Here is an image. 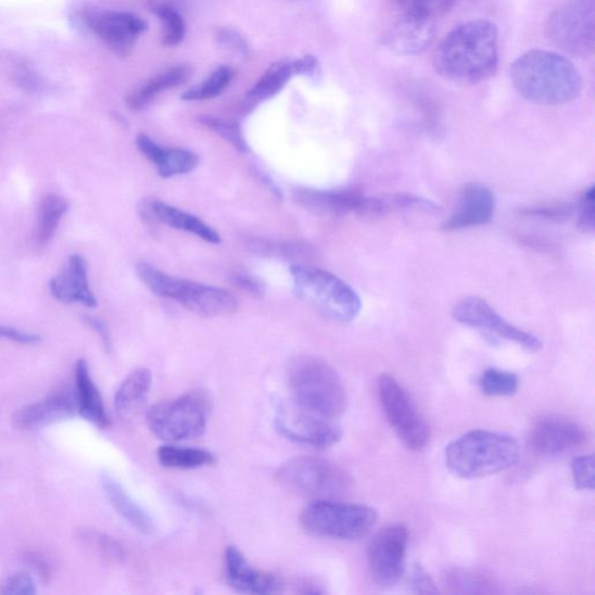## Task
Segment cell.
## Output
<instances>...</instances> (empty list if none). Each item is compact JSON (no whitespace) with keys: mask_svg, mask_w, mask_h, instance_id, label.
<instances>
[{"mask_svg":"<svg viewBox=\"0 0 595 595\" xmlns=\"http://www.w3.org/2000/svg\"><path fill=\"white\" fill-rule=\"evenodd\" d=\"M499 31L490 21L455 27L438 46L434 67L440 76L459 85H477L498 71Z\"/></svg>","mask_w":595,"mask_h":595,"instance_id":"6da1fadb","label":"cell"},{"mask_svg":"<svg viewBox=\"0 0 595 595\" xmlns=\"http://www.w3.org/2000/svg\"><path fill=\"white\" fill-rule=\"evenodd\" d=\"M509 76L526 101L543 106L569 104L583 88L581 74L569 59L542 49L518 58L510 65Z\"/></svg>","mask_w":595,"mask_h":595,"instance_id":"7a4b0ae2","label":"cell"},{"mask_svg":"<svg viewBox=\"0 0 595 595\" xmlns=\"http://www.w3.org/2000/svg\"><path fill=\"white\" fill-rule=\"evenodd\" d=\"M520 445L509 435L476 429L453 441L445 450V465L463 479L483 478L515 467Z\"/></svg>","mask_w":595,"mask_h":595,"instance_id":"3957f363","label":"cell"},{"mask_svg":"<svg viewBox=\"0 0 595 595\" xmlns=\"http://www.w3.org/2000/svg\"><path fill=\"white\" fill-rule=\"evenodd\" d=\"M293 403L321 417L337 420L349 408V393L338 371L314 356L294 358L288 369Z\"/></svg>","mask_w":595,"mask_h":595,"instance_id":"277c9868","label":"cell"},{"mask_svg":"<svg viewBox=\"0 0 595 595\" xmlns=\"http://www.w3.org/2000/svg\"><path fill=\"white\" fill-rule=\"evenodd\" d=\"M290 273L295 294L318 308L327 318L351 322L358 317L360 298L338 276L303 264H294Z\"/></svg>","mask_w":595,"mask_h":595,"instance_id":"5b68a950","label":"cell"},{"mask_svg":"<svg viewBox=\"0 0 595 595\" xmlns=\"http://www.w3.org/2000/svg\"><path fill=\"white\" fill-rule=\"evenodd\" d=\"M372 507L349 504L339 499L313 501L301 515V524L309 535L355 541L366 537L377 521Z\"/></svg>","mask_w":595,"mask_h":595,"instance_id":"8992f818","label":"cell"},{"mask_svg":"<svg viewBox=\"0 0 595 595\" xmlns=\"http://www.w3.org/2000/svg\"><path fill=\"white\" fill-rule=\"evenodd\" d=\"M277 477L287 489L314 501L340 499L354 485L350 472L318 456L292 458L278 469Z\"/></svg>","mask_w":595,"mask_h":595,"instance_id":"52a82bcc","label":"cell"},{"mask_svg":"<svg viewBox=\"0 0 595 595\" xmlns=\"http://www.w3.org/2000/svg\"><path fill=\"white\" fill-rule=\"evenodd\" d=\"M208 413L206 396L192 392L152 406L145 417L149 429L157 439L178 443L202 436L207 427Z\"/></svg>","mask_w":595,"mask_h":595,"instance_id":"ba28073f","label":"cell"},{"mask_svg":"<svg viewBox=\"0 0 595 595\" xmlns=\"http://www.w3.org/2000/svg\"><path fill=\"white\" fill-rule=\"evenodd\" d=\"M547 37L561 52L591 56L595 48V0H567L549 16Z\"/></svg>","mask_w":595,"mask_h":595,"instance_id":"9c48e42d","label":"cell"},{"mask_svg":"<svg viewBox=\"0 0 595 595\" xmlns=\"http://www.w3.org/2000/svg\"><path fill=\"white\" fill-rule=\"evenodd\" d=\"M377 391L380 405L395 434L408 450L423 451L431 439V432L407 392L387 374L378 378Z\"/></svg>","mask_w":595,"mask_h":595,"instance_id":"30bf717a","label":"cell"},{"mask_svg":"<svg viewBox=\"0 0 595 595\" xmlns=\"http://www.w3.org/2000/svg\"><path fill=\"white\" fill-rule=\"evenodd\" d=\"M275 425L288 440L314 450L330 448L342 439L341 428L336 420L316 415L294 403L279 406Z\"/></svg>","mask_w":595,"mask_h":595,"instance_id":"8fae6325","label":"cell"},{"mask_svg":"<svg viewBox=\"0 0 595 595\" xmlns=\"http://www.w3.org/2000/svg\"><path fill=\"white\" fill-rule=\"evenodd\" d=\"M408 531L404 524L388 526L369 544L368 561L372 580L380 587H392L405 572Z\"/></svg>","mask_w":595,"mask_h":595,"instance_id":"7c38bea8","label":"cell"},{"mask_svg":"<svg viewBox=\"0 0 595 595\" xmlns=\"http://www.w3.org/2000/svg\"><path fill=\"white\" fill-rule=\"evenodd\" d=\"M453 318L461 324L522 346L531 353L542 351L543 343L535 336L508 324L498 312L479 296L463 298L453 308Z\"/></svg>","mask_w":595,"mask_h":595,"instance_id":"4fadbf2b","label":"cell"},{"mask_svg":"<svg viewBox=\"0 0 595 595\" xmlns=\"http://www.w3.org/2000/svg\"><path fill=\"white\" fill-rule=\"evenodd\" d=\"M86 25L114 54L127 56L148 29L136 14L119 11L92 10L86 14Z\"/></svg>","mask_w":595,"mask_h":595,"instance_id":"5bb4252c","label":"cell"},{"mask_svg":"<svg viewBox=\"0 0 595 595\" xmlns=\"http://www.w3.org/2000/svg\"><path fill=\"white\" fill-rule=\"evenodd\" d=\"M165 298L177 301L190 312L206 318L227 317L239 308L236 295L229 291L190 280L170 278Z\"/></svg>","mask_w":595,"mask_h":595,"instance_id":"9a60e30c","label":"cell"},{"mask_svg":"<svg viewBox=\"0 0 595 595\" xmlns=\"http://www.w3.org/2000/svg\"><path fill=\"white\" fill-rule=\"evenodd\" d=\"M532 448L543 456H559L573 452L587 442L585 428L572 420L548 416L532 429Z\"/></svg>","mask_w":595,"mask_h":595,"instance_id":"2e32d148","label":"cell"},{"mask_svg":"<svg viewBox=\"0 0 595 595\" xmlns=\"http://www.w3.org/2000/svg\"><path fill=\"white\" fill-rule=\"evenodd\" d=\"M224 572L229 587L241 594L273 595L283 590L277 574L256 569L233 545L225 552Z\"/></svg>","mask_w":595,"mask_h":595,"instance_id":"e0dca14e","label":"cell"},{"mask_svg":"<svg viewBox=\"0 0 595 595\" xmlns=\"http://www.w3.org/2000/svg\"><path fill=\"white\" fill-rule=\"evenodd\" d=\"M76 413L75 391L64 388L39 402L23 406L14 413L12 420L16 428L31 431V429L71 419Z\"/></svg>","mask_w":595,"mask_h":595,"instance_id":"ac0fdd59","label":"cell"},{"mask_svg":"<svg viewBox=\"0 0 595 595\" xmlns=\"http://www.w3.org/2000/svg\"><path fill=\"white\" fill-rule=\"evenodd\" d=\"M435 38V20L403 12L388 31L385 45L400 55H420L434 43Z\"/></svg>","mask_w":595,"mask_h":595,"instance_id":"d6986e66","label":"cell"},{"mask_svg":"<svg viewBox=\"0 0 595 595\" xmlns=\"http://www.w3.org/2000/svg\"><path fill=\"white\" fill-rule=\"evenodd\" d=\"M495 208L493 192L481 185H468L461 189L455 211L442 225L445 231L465 230L486 225Z\"/></svg>","mask_w":595,"mask_h":595,"instance_id":"ffe728a7","label":"cell"},{"mask_svg":"<svg viewBox=\"0 0 595 595\" xmlns=\"http://www.w3.org/2000/svg\"><path fill=\"white\" fill-rule=\"evenodd\" d=\"M49 290L63 304L78 303L93 308L98 303L89 284L87 262L78 254L72 255L63 271L52 278Z\"/></svg>","mask_w":595,"mask_h":595,"instance_id":"44dd1931","label":"cell"},{"mask_svg":"<svg viewBox=\"0 0 595 595\" xmlns=\"http://www.w3.org/2000/svg\"><path fill=\"white\" fill-rule=\"evenodd\" d=\"M363 195L353 189L313 190L301 189L294 192V200L302 207L320 216L342 217L356 213Z\"/></svg>","mask_w":595,"mask_h":595,"instance_id":"7402d4cb","label":"cell"},{"mask_svg":"<svg viewBox=\"0 0 595 595\" xmlns=\"http://www.w3.org/2000/svg\"><path fill=\"white\" fill-rule=\"evenodd\" d=\"M140 212L145 220L167 225L172 228L188 231L208 243L219 244L220 236L212 227L192 214L159 201H147Z\"/></svg>","mask_w":595,"mask_h":595,"instance_id":"603a6c76","label":"cell"},{"mask_svg":"<svg viewBox=\"0 0 595 595\" xmlns=\"http://www.w3.org/2000/svg\"><path fill=\"white\" fill-rule=\"evenodd\" d=\"M74 391L78 415L98 428H107L111 422L104 400L91 377L88 362L85 358H79L76 362Z\"/></svg>","mask_w":595,"mask_h":595,"instance_id":"cb8c5ba5","label":"cell"},{"mask_svg":"<svg viewBox=\"0 0 595 595\" xmlns=\"http://www.w3.org/2000/svg\"><path fill=\"white\" fill-rule=\"evenodd\" d=\"M137 147L142 155L155 165L163 178L189 174L200 164V157L195 153L186 149L161 147L147 135L138 137Z\"/></svg>","mask_w":595,"mask_h":595,"instance_id":"d4e9b609","label":"cell"},{"mask_svg":"<svg viewBox=\"0 0 595 595\" xmlns=\"http://www.w3.org/2000/svg\"><path fill=\"white\" fill-rule=\"evenodd\" d=\"M153 385V375L144 368L131 371L114 395V407L125 420L137 419L144 408Z\"/></svg>","mask_w":595,"mask_h":595,"instance_id":"484cf974","label":"cell"},{"mask_svg":"<svg viewBox=\"0 0 595 595\" xmlns=\"http://www.w3.org/2000/svg\"><path fill=\"white\" fill-rule=\"evenodd\" d=\"M400 211L436 212L438 206L421 197L407 193L380 194L375 197L363 195L356 211L358 217L377 219Z\"/></svg>","mask_w":595,"mask_h":595,"instance_id":"4316f807","label":"cell"},{"mask_svg":"<svg viewBox=\"0 0 595 595\" xmlns=\"http://www.w3.org/2000/svg\"><path fill=\"white\" fill-rule=\"evenodd\" d=\"M101 484L112 507L129 526L143 535H151L154 532L151 516L130 497L118 481L110 474H103Z\"/></svg>","mask_w":595,"mask_h":595,"instance_id":"83f0119b","label":"cell"},{"mask_svg":"<svg viewBox=\"0 0 595 595\" xmlns=\"http://www.w3.org/2000/svg\"><path fill=\"white\" fill-rule=\"evenodd\" d=\"M189 76L190 72L186 67H174L164 71L147 80L141 88L131 93L127 98V105L134 111L144 110L162 92L183 85Z\"/></svg>","mask_w":595,"mask_h":595,"instance_id":"f1b7e54d","label":"cell"},{"mask_svg":"<svg viewBox=\"0 0 595 595\" xmlns=\"http://www.w3.org/2000/svg\"><path fill=\"white\" fill-rule=\"evenodd\" d=\"M71 210V203L67 198L60 194H47L38 210V220L36 228V243L39 246H45L54 238L56 230L65 216Z\"/></svg>","mask_w":595,"mask_h":595,"instance_id":"f546056e","label":"cell"},{"mask_svg":"<svg viewBox=\"0 0 595 595\" xmlns=\"http://www.w3.org/2000/svg\"><path fill=\"white\" fill-rule=\"evenodd\" d=\"M157 459L167 469L194 470L212 466L216 456L205 450L168 443L157 451Z\"/></svg>","mask_w":595,"mask_h":595,"instance_id":"4dcf8cb0","label":"cell"},{"mask_svg":"<svg viewBox=\"0 0 595 595\" xmlns=\"http://www.w3.org/2000/svg\"><path fill=\"white\" fill-rule=\"evenodd\" d=\"M293 76H295L293 61L282 60L274 63L252 90L248 92V102L261 103L268 101V99L282 91Z\"/></svg>","mask_w":595,"mask_h":595,"instance_id":"1f68e13d","label":"cell"},{"mask_svg":"<svg viewBox=\"0 0 595 595\" xmlns=\"http://www.w3.org/2000/svg\"><path fill=\"white\" fill-rule=\"evenodd\" d=\"M246 245L251 252L268 257L305 262L314 256L313 248L305 242L254 238Z\"/></svg>","mask_w":595,"mask_h":595,"instance_id":"d6a6232c","label":"cell"},{"mask_svg":"<svg viewBox=\"0 0 595 595\" xmlns=\"http://www.w3.org/2000/svg\"><path fill=\"white\" fill-rule=\"evenodd\" d=\"M444 583L454 593L492 594L497 593V585L486 574L468 570L453 569L445 573Z\"/></svg>","mask_w":595,"mask_h":595,"instance_id":"836d02e7","label":"cell"},{"mask_svg":"<svg viewBox=\"0 0 595 595\" xmlns=\"http://www.w3.org/2000/svg\"><path fill=\"white\" fill-rule=\"evenodd\" d=\"M235 72L231 68L221 65L218 69L214 71L200 85L192 87L181 96V99L186 102H203L208 99L220 96L233 80Z\"/></svg>","mask_w":595,"mask_h":595,"instance_id":"e575fe53","label":"cell"},{"mask_svg":"<svg viewBox=\"0 0 595 595\" xmlns=\"http://www.w3.org/2000/svg\"><path fill=\"white\" fill-rule=\"evenodd\" d=\"M151 11L163 24V45L168 47L178 46L186 37V22L179 10L167 2H155Z\"/></svg>","mask_w":595,"mask_h":595,"instance_id":"d590c367","label":"cell"},{"mask_svg":"<svg viewBox=\"0 0 595 595\" xmlns=\"http://www.w3.org/2000/svg\"><path fill=\"white\" fill-rule=\"evenodd\" d=\"M519 377L509 371L488 369L479 378V387L489 396H511L519 390Z\"/></svg>","mask_w":595,"mask_h":595,"instance_id":"8d00e7d4","label":"cell"},{"mask_svg":"<svg viewBox=\"0 0 595 595\" xmlns=\"http://www.w3.org/2000/svg\"><path fill=\"white\" fill-rule=\"evenodd\" d=\"M456 3L457 0H400L402 12L432 20L450 12Z\"/></svg>","mask_w":595,"mask_h":595,"instance_id":"74e56055","label":"cell"},{"mask_svg":"<svg viewBox=\"0 0 595 595\" xmlns=\"http://www.w3.org/2000/svg\"><path fill=\"white\" fill-rule=\"evenodd\" d=\"M201 123L230 145H233L240 153H246L248 149H250L237 124L213 117H204L201 119Z\"/></svg>","mask_w":595,"mask_h":595,"instance_id":"f35d334b","label":"cell"},{"mask_svg":"<svg viewBox=\"0 0 595 595\" xmlns=\"http://www.w3.org/2000/svg\"><path fill=\"white\" fill-rule=\"evenodd\" d=\"M573 484L580 491H593L595 488V458L593 455L574 457L571 461Z\"/></svg>","mask_w":595,"mask_h":595,"instance_id":"ab89813d","label":"cell"},{"mask_svg":"<svg viewBox=\"0 0 595 595\" xmlns=\"http://www.w3.org/2000/svg\"><path fill=\"white\" fill-rule=\"evenodd\" d=\"M574 212L575 208L571 204H553L527 208L522 211V214L526 217L560 224L568 221Z\"/></svg>","mask_w":595,"mask_h":595,"instance_id":"60d3db41","label":"cell"},{"mask_svg":"<svg viewBox=\"0 0 595 595\" xmlns=\"http://www.w3.org/2000/svg\"><path fill=\"white\" fill-rule=\"evenodd\" d=\"M37 586L28 572H15L0 587L2 595H35Z\"/></svg>","mask_w":595,"mask_h":595,"instance_id":"b9f144b4","label":"cell"},{"mask_svg":"<svg viewBox=\"0 0 595 595\" xmlns=\"http://www.w3.org/2000/svg\"><path fill=\"white\" fill-rule=\"evenodd\" d=\"M578 226L585 233H593L595 230V187H591L582 197L580 205L577 206Z\"/></svg>","mask_w":595,"mask_h":595,"instance_id":"7bdbcfd3","label":"cell"},{"mask_svg":"<svg viewBox=\"0 0 595 595\" xmlns=\"http://www.w3.org/2000/svg\"><path fill=\"white\" fill-rule=\"evenodd\" d=\"M409 586L418 594H438L439 590L433 578L419 565L413 568L409 575Z\"/></svg>","mask_w":595,"mask_h":595,"instance_id":"ee69618b","label":"cell"},{"mask_svg":"<svg viewBox=\"0 0 595 595\" xmlns=\"http://www.w3.org/2000/svg\"><path fill=\"white\" fill-rule=\"evenodd\" d=\"M217 40L219 45L240 55L250 53V46L238 31L229 28H224L218 31Z\"/></svg>","mask_w":595,"mask_h":595,"instance_id":"f6af8a7d","label":"cell"},{"mask_svg":"<svg viewBox=\"0 0 595 595\" xmlns=\"http://www.w3.org/2000/svg\"><path fill=\"white\" fill-rule=\"evenodd\" d=\"M0 340H8L24 345H36L40 343L41 337L24 332V330L11 326L0 325Z\"/></svg>","mask_w":595,"mask_h":595,"instance_id":"bcb514c9","label":"cell"},{"mask_svg":"<svg viewBox=\"0 0 595 595\" xmlns=\"http://www.w3.org/2000/svg\"><path fill=\"white\" fill-rule=\"evenodd\" d=\"M293 69L295 76H306L316 79L320 77V63L317 58L306 55L300 60L293 61Z\"/></svg>","mask_w":595,"mask_h":595,"instance_id":"7dc6e473","label":"cell"},{"mask_svg":"<svg viewBox=\"0 0 595 595\" xmlns=\"http://www.w3.org/2000/svg\"><path fill=\"white\" fill-rule=\"evenodd\" d=\"M231 282L239 289L244 292L251 293L253 295H262L264 292L263 286L257 282L256 279L245 275H236L231 278Z\"/></svg>","mask_w":595,"mask_h":595,"instance_id":"c3c4849f","label":"cell"},{"mask_svg":"<svg viewBox=\"0 0 595 595\" xmlns=\"http://www.w3.org/2000/svg\"><path fill=\"white\" fill-rule=\"evenodd\" d=\"M83 319H85L86 324L94 330L99 338H101L106 351H111L112 342L106 324L103 320L92 316H86Z\"/></svg>","mask_w":595,"mask_h":595,"instance_id":"681fc988","label":"cell"},{"mask_svg":"<svg viewBox=\"0 0 595 595\" xmlns=\"http://www.w3.org/2000/svg\"><path fill=\"white\" fill-rule=\"evenodd\" d=\"M255 176H257L258 179L262 180V183L264 186H267V188L275 194V197L278 198V200H282V191L276 186L275 181L266 174L255 169L254 170Z\"/></svg>","mask_w":595,"mask_h":595,"instance_id":"f907efd6","label":"cell"}]
</instances>
